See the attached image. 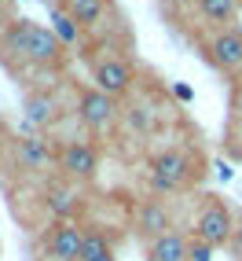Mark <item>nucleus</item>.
<instances>
[{
    "label": "nucleus",
    "mask_w": 242,
    "mask_h": 261,
    "mask_svg": "<svg viewBox=\"0 0 242 261\" xmlns=\"http://www.w3.org/2000/svg\"><path fill=\"white\" fill-rule=\"evenodd\" d=\"M4 48L11 56H22L26 63H37V66H59L63 51H66L63 41L48 26H37L29 19H19L4 30Z\"/></svg>",
    "instance_id": "f257e3e1"
},
{
    "label": "nucleus",
    "mask_w": 242,
    "mask_h": 261,
    "mask_svg": "<svg viewBox=\"0 0 242 261\" xmlns=\"http://www.w3.org/2000/svg\"><path fill=\"white\" fill-rule=\"evenodd\" d=\"M191 159L184 151H162L150 159V188L154 191H180L191 180Z\"/></svg>",
    "instance_id": "f03ea898"
},
{
    "label": "nucleus",
    "mask_w": 242,
    "mask_h": 261,
    "mask_svg": "<svg viewBox=\"0 0 242 261\" xmlns=\"http://www.w3.org/2000/svg\"><path fill=\"white\" fill-rule=\"evenodd\" d=\"M195 232L202 243H209V247H224V243H231V232H235V221L228 214V206L224 202H205L198 210V221H195Z\"/></svg>",
    "instance_id": "7ed1b4c3"
},
{
    "label": "nucleus",
    "mask_w": 242,
    "mask_h": 261,
    "mask_svg": "<svg viewBox=\"0 0 242 261\" xmlns=\"http://www.w3.org/2000/svg\"><path fill=\"white\" fill-rule=\"evenodd\" d=\"M92 81H96V89L99 92H107V96H125L132 89V81H136V70L129 66V59H103L96 63V70H92Z\"/></svg>",
    "instance_id": "20e7f679"
},
{
    "label": "nucleus",
    "mask_w": 242,
    "mask_h": 261,
    "mask_svg": "<svg viewBox=\"0 0 242 261\" xmlns=\"http://www.w3.org/2000/svg\"><path fill=\"white\" fill-rule=\"evenodd\" d=\"M59 166H63L66 177H74V180H92L96 169H99V151L92 144H84V140H70L59 151Z\"/></svg>",
    "instance_id": "39448f33"
},
{
    "label": "nucleus",
    "mask_w": 242,
    "mask_h": 261,
    "mask_svg": "<svg viewBox=\"0 0 242 261\" xmlns=\"http://www.w3.org/2000/svg\"><path fill=\"white\" fill-rule=\"evenodd\" d=\"M81 239H84V232L74 221L51 224V232L44 236V254L51 261H81Z\"/></svg>",
    "instance_id": "423d86ee"
},
{
    "label": "nucleus",
    "mask_w": 242,
    "mask_h": 261,
    "mask_svg": "<svg viewBox=\"0 0 242 261\" xmlns=\"http://www.w3.org/2000/svg\"><path fill=\"white\" fill-rule=\"evenodd\" d=\"M117 114V99L99 92V89H84L81 99H77V118L84 121L88 129H107Z\"/></svg>",
    "instance_id": "0eeeda50"
},
{
    "label": "nucleus",
    "mask_w": 242,
    "mask_h": 261,
    "mask_svg": "<svg viewBox=\"0 0 242 261\" xmlns=\"http://www.w3.org/2000/svg\"><path fill=\"white\" fill-rule=\"evenodd\" d=\"M209 59L220 70H242V30H220L209 41Z\"/></svg>",
    "instance_id": "6e6552de"
},
{
    "label": "nucleus",
    "mask_w": 242,
    "mask_h": 261,
    "mask_svg": "<svg viewBox=\"0 0 242 261\" xmlns=\"http://www.w3.org/2000/svg\"><path fill=\"white\" fill-rule=\"evenodd\" d=\"M51 121H55V99L48 92H29L22 99V136H33Z\"/></svg>",
    "instance_id": "1a4fd4ad"
},
{
    "label": "nucleus",
    "mask_w": 242,
    "mask_h": 261,
    "mask_svg": "<svg viewBox=\"0 0 242 261\" xmlns=\"http://www.w3.org/2000/svg\"><path fill=\"white\" fill-rule=\"evenodd\" d=\"M136 228H140L143 239H158V236L172 232V217H169V210H165V202H158V199H143L140 214H136Z\"/></svg>",
    "instance_id": "9d476101"
},
{
    "label": "nucleus",
    "mask_w": 242,
    "mask_h": 261,
    "mask_svg": "<svg viewBox=\"0 0 242 261\" xmlns=\"http://www.w3.org/2000/svg\"><path fill=\"white\" fill-rule=\"evenodd\" d=\"M187 236H180L176 228L158 236V239H150V247H147V257L150 261H187Z\"/></svg>",
    "instance_id": "9b49d317"
},
{
    "label": "nucleus",
    "mask_w": 242,
    "mask_h": 261,
    "mask_svg": "<svg viewBox=\"0 0 242 261\" xmlns=\"http://www.w3.org/2000/svg\"><path fill=\"white\" fill-rule=\"evenodd\" d=\"M63 11L70 15L81 30H88V26H99V19L107 15V0H66Z\"/></svg>",
    "instance_id": "f8f14e48"
},
{
    "label": "nucleus",
    "mask_w": 242,
    "mask_h": 261,
    "mask_svg": "<svg viewBox=\"0 0 242 261\" xmlns=\"http://www.w3.org/2000/svg\"><path fill=\"white\" fill-rule=\"evenodd\" d=\"M44 206H48V214L55 217V224H63V221L74 217V210H77V195H74L70 188H63V184H51Z\"/></svg>",
    "instance_id": "ddd939ff"
},
{
    "label": "nucleus",
    "mask_w": 242,
    "mask_h": 261,
    "mask_svg": "<svg viewBox=\"0 0 242 261\" xmlns=\"http://www.w3.org/2000/svg\"><path fill=\"white\" fill-rule=\"evenodd\" d=\"M19 162L26 169H44L51 162V151H48V144L41 140V136H22L19 140Z\"/></svg>",
    "instance_id": "4468645a"
},
{
    "label": "nucleus",
    "mask_w": 242,
    "mask_h": 261,
    "mask_svg": "<svg viewBox=\"0 0 242 261\" xmlns=\"http://www.w3.org/2000/svg\"><path fill=\"white\" fill-rule=\"evenodd\" d=\"M107 257H114V243H110V236L99 232V228L84 232V239H81V261H107Z\"/></svg>",
    "instance_id": "2eb2a0df"
},
{
    "label": "nucleus",
    "mask_w": 242,
    "mask_h": 261,
    "mask_svg": "<svg viewBox=\"0 0 242 261\" xmlns=\"http://www.w3.org/2000/svg\"><path fill=\"white\" fill-rule=\"evenodd\" d=\"M238 8H242L238 0H198L202 19H209V22H235Z\"/></svg>",
    "instance_id": "dca6fc26"
},
{
    "label": "nucleus",
    "mask_w": 242,
    "mask_h": 261,
    "mask_svg": "<svg viewBox=\"0 0 242 261\" xmlns=\"http://www.w3.org/2000/svg\"><path fill=\"white\" fill-rule=\"evenodd\" d=\"M48 30L63 41V48H70V44H77V41H81V26H77V22H74L63 8L51 11V26H48Z\"/></svg>",
    "instance_id": "f3484780"
},
{
    "label": "nucleus",
    "mask_w": 242,
    "mask_h": 261,
    "mask_svg": "<svg viewBox=\"0 0 242 261\" xmlns=\"http://www.w3.org/2000/svg\"><path fill=\"white\" fill-rule=\"evenodd\" d=\"M129 129L132 133H150L154 129V111L150 107H132L129 111Z\"/></svg>",
    "instance_id": "a211bd4d"
},
{
    "label": "nucleus",
    "mask_w": 242,
    "mask_h": 261,
    "mask_svg": "<svg viewBox=\"0 0 242 261\" xmlns=\"http://www.w3.org/2000/svg\"><path fill=\"white\" fill-rule=\"evenodd\" d=\"M213 254H217V247H209V243H191L187 247V261H213Z\"/></svg>",
    "instance_id": "6ab92c4d"
},
{
    "label": "nucleus",
    "mask_w": 242,
    "mask_h": 261,
    "mask_svg": "<svg viewBox=\"0 0 242 261\" xmlns=\"http://www.w3.org/2000/svg\"><path fill=\"white\" fill-rule=\"evenodd\" d=\"M172 92H176V96H180L184 103H187V99H195V92H191V89H187V85H176V89H172Z\"/></svg>",
    "instance_id": "aec40b11"
},
{
    "label": "nucleus",
    "mask_w": 242,
    "mask_h": 261,
    "mask_svg": "<svg viewBox=\"0 0 242 261\" xmlns=\"http://www.w3.org/2000/svg\"><path fill=\"white\" fill-rule=\"evenodd\" d=\"M231 243H235V247H238V250H242V221H238V224H235V232H231Z\"/></svg>",
    "instance_id": "412c9836"
},
{
    "label": "nucleus",
    "mask_w": 242,
    "mask_h": 261,
    "mask_svg": "<svg viewBox=\"0 0 242 261\" xmlns=\"http://www.w3.org/2000/svg\"><path fill=\"white\" fill-rule=\"evenodd\" d=\"M235 107H238V114H242V89H238V99H235Z\"/></svg>",
    "instance_id": "4be33fe9"
},
{
    "label": "nucleus",
    "mask_w": 242,
    "mask_h": 261,
    "mask_svg": "<svg viewBox=\"0 0 242 261\" xmlns=\"http://www.w3.org/2000/svg\"><path fill=\"white\" fill-rule=\"evenodd\" d=\"M107 261H117V257H107Z\"/></svg>",
    "instance_id": "5701e85b"
},
{
    "label": "nucleus",
    "mask_w": 242,
    "mask_h": 261,
    "mask_svg": "<svg viewBox=\"0 0 242 261\" xmlns=\"http://www.w3.org/2000/svg\"><path fill=\"white\" fill-rule=\"evenodd\" d=\"M238 4H242V0H238Z\"/></svg>",
    "instance_id": "b1692460"
}]
</instances>
